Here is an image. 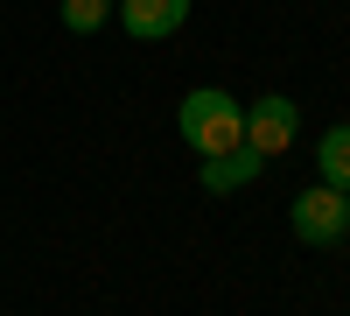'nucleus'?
I'll return each instance as SVG.
<instances>
[{
	"label": "nucleus",
	"mask_w": 350,
	"mask_h": 316,
	"mask_svg": "<svg viewBox=\"0 0 350 316\" xmlns=\"http://www.w3.org/2000/svg\"><path fill=\"white\" fill-rule=\"evenodd\" d=\"M120 28L133 42H161V36H175V28L189 21V0H120Z\"/></svg>",
	"instance_id": "obj_4"
},
{
	"label": "nucleus",
	"mask_w": 350,
	"mask_h": 316,
	"mask_svg": "<svg viewBox=\"0 0 350 316\" xmlns=\"http://www.w3.org/2000/svg\"><path fill=\"white\" fill-rule=\"evenodd\" d=\"M287 225H295L301 246H343V239H350V190L308 183L295 204H287Z\"/></svg>",
	"instance_id": "obj_2"
},
{
	"label": "nucleus",
	"mask_w": 350,
	"mask_h": 316,
	"mask_svg": "<svg viewBox=\"0 0 350 316\" xmlns=\"http://www.w3.org/2000/svg\"><path fill=\"white\" fill-rule=\"evenodd\" d=\"M259 169H267V162H259L245 141H239V148H224V155H211V162H203V190H211V197H231V190H245Z\"/></svg>",
	"instance_id": "obj_5"
},
{
	"label": "nucleus",
	"mask_w": 350,
	"mask_h": 316,
	"mask_svg": "<svg viewBox=\"0 0 350 316\" xmlns=\"http://www.w3.org/2000/svg\"><path fill=\"white\" fill-rule=\"evenodd\" d=\"M112 21V0H64V28L70 36H98Z\"/></svg>",
	"instance_id": "obj_7"
},
{
	"label": "nucleus",
	"mask_w": 350,
	"mask_h": 316,
	"mask_svg": "<svg viewBox=\"0 0 350 316\" xmlns=\"http://www.w3.org/2000/svg\"><path fill=\"white\" fill-rule=\"evenodd\" d=\"M175 134H183V148L189 155H224V148H239L245 141V106L231 99V92H217V84H196V92L175 106Z\"/></svg>",
	"instance_id": "obj_1"
},
{
	"label": "nucleus",
	"mask_w": 350,
	"mask_h": 316,
	"mask_svg": "<svg viewBox=\"0 0 350 316\" xmlns=\"http://www.w3.org/2000/svg\"><path fill=\"white\" fill-rule=\"evenodd\" d=\"M295 141H301V106L287 99V92H267V99H252V106H245V148H252L259 162L287 155Z\"/></svg>",
	"instance_id": "obj_3"
},
{
	"label": "nucleus",
	"mask_w": 350,
	"mask_h": 316,
	"mask_svg": "<svg viewBox=\"0 0 350 316\" xmlns=\"http://www.w3.org/2000/svg\"><path fill=\"white\" fill-rule=\"evenodd\" d=\"M315 162H323V176H315V183H329V190H350V120L323 127V141H315Z\"/></svg>",
	"instance_id": "obj_6"
}]
</instances>
